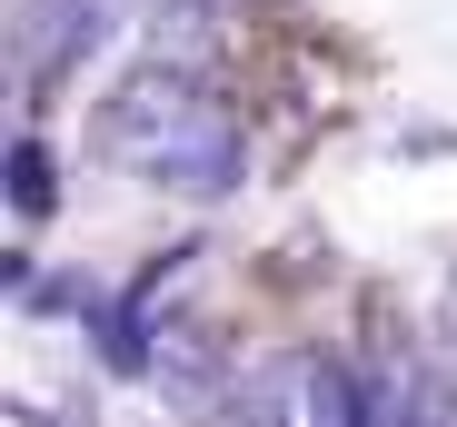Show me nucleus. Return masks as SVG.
Masks as SVG:
<instances>
[{"instance_id":"obj_1","label":"nucleus","mask_w":457,"mask_h":427,"mask_svg":"<svg viewBox=\"0 0 457 427\" xmlns=\"http://www.w3.org/2000/svg\"><path fill=\"white\" fill-rule=\"evenodd\" d=\"M100 150L149 169L160 189L219 199L228 179H239V119H228L219 100H199V70H149V80H129L100 110Z\"/></svg>"},{"instance_id":"obj_2","label":"nucleus","mask_w":457,"mask_h":427,"mask_svg":"<svg viewBox=\"0 0 457 427\" xmlns=\"http://www.w3.org/2000/svg\"><path fill=\"white\" fill-rule=\"evenodd\" d=\"M239 417L249 427H368V398L338 358H319V348H278V358H259L239 378Z\"/></svg>"},{"instance_id":"obj_3","label":"nucleus","mask_w":457,"mask_h":427,"mask_svg":"<svg viewBox=\"0 0 457 427\" xmlns=\"http://www.w3.org/2000/svg\"><path fill=\"white\" fill-rule=\"evenodd\" d=\"M11 179H21V209H50V160L40 150H11Z\"/></svg>"}]
</instances>
